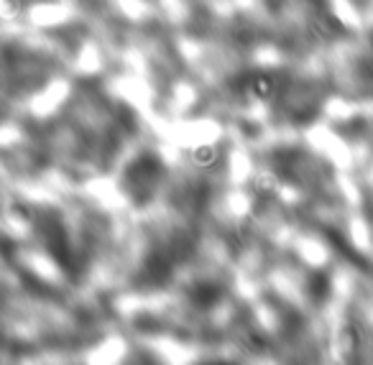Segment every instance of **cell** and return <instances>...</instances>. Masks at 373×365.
Returning a JSON list of instances; mask_svg holds the SVG:
<instances>
[{
    "label": "cell",
    "instance_id": "6da1fadb",
    "mask_svg": "<svg viewBox=\"0 0 373 365\" xmlns=\"http://www.w3.org/2000/svg\"><path fill=\"white\" fill-rule=\"evenodd\" d=\"M248 90L254 92L256 98H268V95L274 92V82H271V77H266V74H256V77L248 82Z\"/></svg>",
    "mask_w": 373,
    "mask_h": 365
}]
</instances>
